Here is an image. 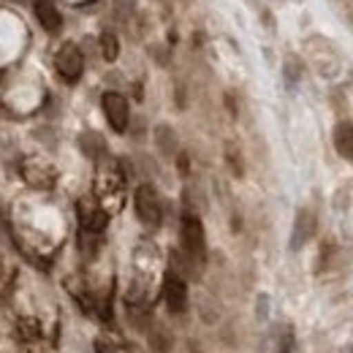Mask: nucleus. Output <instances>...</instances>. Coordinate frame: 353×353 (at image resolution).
Instances as JSON below:
<instances>
[{
    "label": "nucleus",
    "mask_w": 353,
    "mask_h": 353,
    "mask_svg": "<svg viewBox=\"0 0 353 353\" xmlns=\"http://www.w3.org/2000/svg\"><path fill=\"white\" fill-rule=\"evenodd\" d=\"M79 147H82V152L90 155V158H101L106 152V144H103V139L98 133H82Z\"/></svg>",
    "instance_id": "nucleus-13"
},
{
    "label": "nucleus",
    "mask_w": 353,
    "mask_h": 353,
    "mask_svg": "<svg viewBox=\"0 0 353 353\" xmlns=\"http://www.w3.org/2000/svg\"><path fill=\"white\" fill-rule=\"evenodd\" d=\"M294 332L291 329H283V334H280V340H277V351L274 353H294Z\"/></svg>",
    "instance_id": "nucleus-17"
},
{
    "label": "nucleus",
    "mask_w": 353,
    "mask_h": 353,
    "mask_svg": "<svg viewBox=\"0 0 353 353\" xmlns=\"http://www.w3.org/2000/svg\"><path fill=\"white\" fill-rule=\"evenodd\" d=\"M351 353H353V345H351Z\"/></svg>",
    "instance_id": "nucleus-19"
},
{
    "label": "nucleus",
    "mask_w": 353,
    "mask_h": 353,
    "mask_svg": "<svg viewBox=\"0 0 353 353\" xmlns=\"http://www.w3.org/2000/svg\"><path fill=\"white\" fill-rule=\"evenodd\" d=\"M54 68H57V74L65 82H79V77L85 71V54H82V49L74 44V41H65V44L57 49V54H54Z\"/></svg>",
    "instance_id": "nucleus-4"
},
{
    "label": "nucleus",
    "mask_w": 353,
    "mask_h": 353,
    "mask_svg": "<svg viewBox=\"0 0 353 353\" xmlns=\"http://www.w3.org/2000/svg\"><path fill=\"white\" fill-rule=\"evenodd\" d=\"M259 315L266 318V296H261V302H259Z\"/></svg>",
    "instance_id": "nucleus-18"
},
{
    "label": "nucleus",
    "mask_w": 353,
    "mask_h": 353,
    "mask_svg": "<svg viewBox=\"0 0 353 353\" xmlns=\"http://www.w3.org/2000/svg\"><path fill=\"white\" fill-rule=\"evenodd\" d=\"M33 8H36V17H39V22H41V28L46 33H57L60 30L63 17H60L54 0H33Z\"/></svg>",
    "instance_id": "nucleus-10"
},
{
    "label": "nucleus",
    "mask_w": 353,
    "mask_h": 353,
    "mask_svg": "<svg viewBox=\"0 0 353 353\" xmlns=\"http://www.w3.org/2000/svg\"><path fill=\"white\" fill-rule=\"evenodd\" d=\"M163 302L172 315H182L188 310V283L176 272H169L163 280Z\"/></svg>",
    "instance_id": "nucleus-7"
},
{
    "label": "nucleus",
    "mask_w": 353,
    "mask_h": 353,
    "mask_svg": "<svg viewBox=\"0 0 353 353\" xmlns=\"http://www.w3.org/2000/svg\"><path fill=\"white\" fill-rule=\"evenodd\" d=\"M334 147H337V152H340L345 161L353 163V125L351 123H337V128H334Z\"/></svg>",
    "instance_id": "nucleus-11"
},
{
    "label": "nucleus",
    "mask_w": 353,
    "mask_h": 353,
    "mask_svg": "<svg viewBox=\"0 0 353 353\" xmlns=\"http://www.w3.org/2000/svg\"><path fill=\"white\" fill-rule=\"evenodd\" d=\"M101 49H103V60H117V54H120V44H117V39H114V33H103L101 36Z\"/></svg>",
    "instance_id": "nucleus-15"
},
{
    "label": "nucleus",
    "mask_w": 353,
    "mask_h": 353,
    "mask_svg": "<svg viewBox=\"0 0 353 353\" xmlns=\"http://www.w3.org/2000/svg\"><path fill=\"white\" fill-rule=\"evenodd\" d=\"M179 239H182V250L190 261H204L207 256V236H204V225L196 215H185L182 218V225H179Z\"/></svg>",
    "instance_id": "nucleus-2"
},
{
    "label": "nucleus",
    "mask_w": 353,
    "mask_h": 353,
    "mask_svg": "<svg viewBox=\"0 0 353 353\" xmlns=\"http://www.w3.org/2000/svg\"><path fill=\"white\" fill-rule=\"evenodd\" d=\"M101 106H103V114H106V120H109L112 131L123 133L125 128H128V120H131V106H128L125 95H120V92H103Z\"/></svg>",
    "instance_id": "nucleus-5"
},
{
    "label": "nucleus",
    "mask_w": 353,
    "mask_h": 353,
    "mask_svg": "<svg viewBox=\"0 0 353 353\" xmlns=\"http://www.w3.org/2000/svg\"><path fill=\"white\" fill-rule=\"evenodd\" d=\"M77 218H79L82 231L103 234V228H106V223H109V212H106L95 199H82V201L77 204Z\"/></svg>",
    "instance_id": "nucleus-6"
},
{
    "label": "nucleus",
    "mask_w": 353,
    "mask_h": 353,
    "mask_svg": "<svg viewBox=\"0 0 353 353\" xmlns=\"http://www.w3.org/2000/svg\"><path fill=\"white\" fill-rule=\"evenodd\" d=\"M123 188H125V174L120 172V166L112 161L101 163V169L95 174V201L106 212L117 210L123 204Z\"/></svg>",
    "instance_id": "nucleus-1"
},
{
    "label": "nucleus",
    "mask_w": 353,
    "mask_h": 353,
    "mask_svg": "<svg viewBox=\"0 0 353 353\" xmlns=\"http://www.w3.org/2000/svg\"><path fill=\"white\" fill-rule=\"evenodd\" d=\"M172 345H174V340L163 326H152L150 329V348H152V353H172Z\"/></svg>",
    "instance_id": "nucleus-12"
},
{
    "label": "nucleus",
    "mask_w": 353,
    "mask_h": 353,
    "mask_svg": "<svg viewBox=\"0 0 353 353\" xmlns=\"http://www.w3.org/2000/svg\"><path fill=\"white\" fill-rule=\"evenodd\" d=\"M155 141H158V147H161V152H163V155H174L176 136L169 125H158V128H155Z\"/></svg>",
    "instance_id": "nucleus-14"
},
{
    "label": "nucleus",
    "mask_w": 353,
    "mask_h": 353,
    "mask_svg": "<svg viewBox=\"0 0 353 353\" xmlns=\"http://www.w3.org/2000/svg\"><path fill=\"white\" fill-rule=\"evenodd\" d=\"M315 225H318L315 212L312 210H299V215L294 221V231H291V250H302L307 245L312 234H315Z\"/></svg>",
    "instance_id": "nucleus-9"
},
{
    "label": "nucleus",
    "mask_w": 353,
    "mask_h": 353,
    "mask_svg": "<svg viewBox=\"0 0 353 353\" xmlns=\"http://www.w3.org/2000/svg\"><path fill=\"white\" fill-rule=\"evenodd\" d=\"M133 207H136V218L144 223V225H150V228L161 225V218H163V212H161V199H158V193H155L152 185H139V188H136V193H133Z\"/></svg>",
    "instance_id": "nucleus-3"
},
{
    "label": "nucleus",
    "mask_w": 353,
    "mask_h": 353,
    "mask_svg": "<svg viewBox=\"0 0 353 353\" xmlns=\"http://www.w3.org/2000/svg\"><path fill=\"white\" fill-rule=\"evenodd\" d=\"M95 353H128V351H125L123 343H114V340L101 337V340H95Z\"/></svg>",
    "instance_id": "nucleus-16"
},
{
    "label": "nucleus",
    "mask_w": 353,
    "mask_h": 353,
    "mask_svg": "<svg viewBox=\"0 0 353 353\" xmlns=\"http://www.w3.org/2000/svg\"><path fill=\"white\" fill-rule=\"evenodd\" d=\"M22 176L30 188H39V190H46L54 185V169L46 163L44 158H25L22 161Z\"/></svg>",
    "instance_id": "nucleus-8"
}]
</instances>
